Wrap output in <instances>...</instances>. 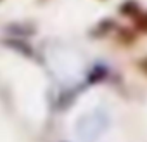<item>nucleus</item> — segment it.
<instances>
[{
  "instance_id": "nucleus-2",
  "label": "nucleus",
  "mask_w": 147,
  "mask_h": 142,
  "mask_svg": "<svg viewBox=\"0 0 147 142\" xmlns=\"http://www.w3.org/2000/svg\"><path fill=\"white\" fill-rule=\"evenodd\" d=\"M7 47H12L14 50H18V52H21V54H26V55H31V49L30 47H26L23 42H18V40H5L4 42Z\"/></svg>"
},
{
  "instance_id": "nucleus-1",
  "label": "nucleus",
  "mask_w": 147,
  "mask_h": 142,
  "mask_svg": "<svg viewBox=\"0 0 147 142\" xmlns=\"http://www.w3.org/2000/svg\"><path fill=\"white\" fill-rule=\"evenodd\" d=\"M119 12L123 16H137L138 14V5H137V2H133V0H128V2H125L119 7Z\"/></svg>"
},
{
  "instance_id": "nucleus-5",
  "label": "nucleus",
  "mask_w": 147,
  "mask_h": 142,
  "mask_svg": "<svg viewBox=\"0 0 147 142\" xmlns=\"http://www.w3.org/2000/svg\"><path fill=\"white\" fill-rule=\"evenodd\" d=\"M138 66H140V69L144 71V73H147V57H145V59H142V61L138 62Z\"/></svg>"
},
{
  "instance_id": "nucleus-3",
  "label": "nucleus",
  "mask_w": 147,
  "mask_h": 142,
  "mask_svg": "<svg viewBox=\"0 0 147 142\" xmlns=\"http://www.w3.org/2000/svg\"><path fill=\"white\" fill-rule=\"evenodd\" d=\"M106 76V68H95L92 73H90V76H88V82L90 83H95V82H100L102 78Z\"/></svg>"
},
{
  "instance_id": "nucleus-4",
  "label": "nucleus",
  "mask_w": 147,
  "mask_h": 142,
  "mask_svg": "<svg viewBox=\"0 0 147 142\" xmlns=\"http://www.w3.org/2000/svg\"><path fill=\"white\" fill-rule=\"evenodd\" d=\"M137 28L142 31H147V14H144L137 19Z\"/></svg>"
}]
</instances>
